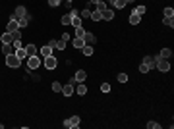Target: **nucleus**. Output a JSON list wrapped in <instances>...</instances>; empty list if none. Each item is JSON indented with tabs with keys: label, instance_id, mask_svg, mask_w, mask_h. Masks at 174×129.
<instances>
[{
	"label": "nucleus",
	"instance_id": "5701e85b",
	"mask_svg": "<svg viewBox=\"0 0 174 129\" xmlns=\"http://www.w3.org/2000/svg\"><path fill=\"white\" fill-rule=\"evenodd\" d=\"M77 95H81V97H83L85 93H87V87H85L83 83H77V91H76Z\"/></svg>",
	"mask_w": 174,
	"mask_h": 129
},
{
	"label": "nucleus",
	"instance_id": "a18cd8bd",
	"mask_svg": "<svg viewBox=\"0 0 174 129\" xmlns=\"http://www.w3.org/2000/svg\"><path fill=\"white\" fill-rule=\"evenodd\" d=\"M103 2H108V4H112V0H103Z\"/></svg>",
	"mask_w": 174,
	"mask_h": 129
},
{
	"label": "nucleus",
	"instance_id": "de8ad7c7",
	"mask_svg": "<svg viewBox=\"0 0 174 129\" xmlns=\"http://www.w3.org/2000/svg\"><path fill=\"white\" fill-rule=\"evenodd\" d=\"M60 2H62V0H60Z\"/></svg>",
	"mask_w": 174,
	"mask_h": 129
},
{
	"label": "nucleus",
	"instance_id": "4c0bfd02",
	"mask_svg": "<svg viewBox=\"0 0 174 129\" xmlns=\"http://www.w3.org/2000/svg\"><path fill=\"white\" fill-rule=\"evenodd\" d=\"M79 18H87V20H89V18H91V10H87V8H85L83 12H81V16H79Z\"/></svg>",
	"mask_w": 174,
	"mask_h": 129
},
{
	"label": "nucleus",
	"instance_id": "c756f323",
	"mask_svg": "<svg viewBox=\"0 0 174 129\" xmlns=\"http://www.w3.org/2000/svg\"><path fill=\"white\" fill-rule=\"evenodd\" d=\"M83 35H85V29H83V27H76V37L83 39Z\"/></svg>",
	"mask_w": 174,
	"mask_h": 129
},
{
	"label": "nucleus",
	"instance_id": "a878e982",
	"mask_svg": "<svg viewBox=\"0 0 174 129\" xmlns=\"http://www.w3.org/2000/svg\"><path fill=\"white\" fill-rule=\"evenodd\" d=\"M60 23H62V25H72V16H70V14H68V16H62Z\"/></svg>",
	"mask_w": 174,
	"mask_h": 129
},
{
	"label": "nucleus",
	"instance_id": "20e7f679",
	"mask_svg": "<svg viewBox=\"0 0 174 129\" xmlns=\"http://www.w3.org/2000/svg\"><path fill=\"white\" fill-rule=\"evenodd\" d=\"M43 66H45L46 70H54L58 66V60L54 56H46V58H43Z\"/></svg>",
	"mask_w": 174,
	"mask_h": 129
},
{
	"label": "nucleus",
	"instance_id": "bb28decb",
	"mask_svg": "<svg viewBox=\"0 0 174 129\" xmlns=\"http://www.w3.org/2000/svg\"><path fill=\"white\" fill-rule=\"evenodd\" d=\"M95 6H97V12H101V14H103L104 10H106V2H103V0H101V2H97Z\"/></svg>",
	"mask_w": 174,
	"mask_h": 129
},
{
	"label": "nucleus",
	"instance_id": "ddd939ff",
	"mask_svg": "<svg viewBox=\"0 0 174 129\" xmlns=\"http://www.w3.org/2000/svg\"><path fill=\"white\" fill-rule=\"evenodd\" d=\"M143 64L147 66L149 70H153L155 66H157V62H155V58H153V56H145V58H143Z\"/></svg>",
	"mask_w": 174,
	"mask_h": 129
},
{
	"label": "nucleus",
	"instance_id": "49530a36",
	"mask_svg": "<svg viewBox=\"0 0 174 129\" xmlns=\"http://www.w3.org/2000/svg\"><path fill=\"white\" fill-rule=\"evenodd\" d=\"M66 2H68V4H70V2H72V0H66Z\"/></svg>",
	"mask_w": 174,
	"mask_h": 129
},
{
	"label": "nucleus",
	"instance_id": "a19ab883",
	"mask_svg": "<svg viewBox=\"0 0 174 129\" xmlns=\"http://www.w3.org/2000/svg\"><path fill=\"white\" fill-rule=\"evenodd\" d=\"M58 4H60V0H48V6H52V8H56Z\"/></svg>",
	"mask_w": 174,
	"mask_h": 129
},
{
	"label": "nucleus",
	"instance_id": "393cba45",
	"mask_svg": "<svg viewBox=\"0 0 174 129\" xmlns=\"http://www.w3.org/2000/svg\"><path fill=\"white\" fill-rule=\"evenodd\" d=\"M159 56H161V58H170V56H172V50H170V48H162Z\"/></svg>",
	"mask_w": 174,
	"mask_h": 129
},
{
	"label": "nucleus",
	"instance_id": "58836bf2",
	"mask_svg": "<svg viewBox=\"0 0 174 129\" xmlns=\"http://www.w3.org/2000/svg\"><path fill=\"white\" fill-rule=\"evenodd\" d=\"M147 71H149V68L141 62V64H139V73H147Z\"/></svg>",
	"mask_w": 174,
	"mask_h": 129
},
{
	"label": "nucleus",
	"instance_id": "f03ea898",
	"mask_svg": "<svg viewBox=\"0 0 174 129\" xmlns=\"http://www.w3.org/2000/svg\"><path fill=\"white\" fill-rule=\"evenodd\" d=\"M79 123H81L79 116H72V118H68V120L64 122V127H68V129H74V127H79Z\"/></svg>",
	"mask_w": 174,
	"mask_h": 129
},
{
	"label": "nucleus",
	"instance_id": "e433bc0d",
	"mask_svg": "<svg viewBox=\"0 0 174 129\" xmlns=\"http://www.w3.org/2000/svg\"><path fill=\"white\" fill-rule=\"evenodd\" d=\"M164 16H166V18H172L174 10H172V8H164Z\"/></svg>",
	"mask_w": 174,
	"mask_h": 129
},
{
	"label": "nucleus",
	"instance_id": "473e14b6",
	"mask_svg": "<svg viewBox=\"0 0 174 129\" xmlns=\"http://www.w3.org/2000/svg\"><path fill=\"white\" fill-rule=\"evenodd\" d=\"M161 127V123H157V122H149L147 123V129H159Z\"/></svg>",
	"mask_w": 174,
	"mask_h": 129
},
{
	"label": "nucleus",
	"instance_id": "c03bdc74",
	"mask_svg": "<svg viewBox=\"0 0 174 129\" xmlns=\"http://www.w3.org/2000/svg\"><path fill=\"white\" fill-rule=\"evenodd\" d=\"M91 4H97V2H101V0H89Z\"/></svg>",
	"mask_w": 174,
	"mask_h": 129
},
{
	"label": "nucleus",
	"instance_id": "f257e3e1",
	"mask_svg": "<svg viewBox=\"0 0 174 129\" xmlns=\"http://www.w3.org/2000/svg\"><path fill=\"white\" fill-rule=\"evenodd\" d=\"M25 60H27V70H37L39 66H41V62H43L39 56H27Z\"/></svg>",
	"mask_w": 174,
	"mask_h": 129
},
{
	"label": "nucleus",
	"instance_id": "aec40b11",
	"mask_svg": "<svg viewBox=\"0 0 174 129\" xmlns=\"http://www.w3.org/2000/svg\"><path fill=\"white\" fill-rule=\"evenodd\" d=\"M81 52H83V56H93V46H91V45H85L83 48H81Z\"/></svg>",
	"mask_w": 174,
	"mask_h": 129
},
{
	"label": "nucleus",
	"instance_id": "39448f33",
	"mask_svg": "<svg viewBox=\"0 0 174 129\" xmlns=\"http://www.w3.org/2000/svg\"><path fill=\"white\" fill-rule=\"evenodd\" d=\"M157 68H159V71H168L170 70V62H168V58H159L157 60Z\"/></svg>",
	"mask_w": 174,
	"mask_h": 129
},
{
	"label": "nucleus",
	"instance_id": "6e6552de",
	"mask_svg": "<svg viewBox=\"0 0 174 129\" xmlns=\"http://www.w3.org/2000/svg\"><path fill=\"white\" fill-rule=\"evenodd\" d=\"M0 41H2V45H12L14 43V37H12V33H2V37H0Z\"/></svg>",
	"mask_w": 174,
	"mask_h": 129
},
{
	"label": "nucleus",
	"instance_id": "4468645a",
	"mask_svg": "<svg viewBox=\"0 0 174 129\" xmlns=\"http://www.w3.org/2000/svg\"><path fill=\"white\" fill-rule=\"evenodd\" d=\"M29 21H31V16H23V18H19V20H18L19 29H21V27H27V25H29Z\"/></svg>",
	"mask_w": 174,
	"mask_h": 129
},
{
	"label": "nucleus",
	"instance_id": "f8f14e48",
	"mask_svg": "<svg viewBox=\"0 0 174 129\" xmlns=\"http://www.w3.org/2000/svg\"><path fill=\"white\" fill-rule=\"evenodd\" d=\"M74 77H76V81H77V83H83L85 79H87V73H85L83 70H77V71H76V75H74Z\"/></svg>",
	"mask_w": 174,
	"mask_h": 129
},
{
	"label": "nucleus",
	"instance_id": "c9c22d12",
	"mask_svg": "<svg viewBox=\"0 0 174 129\" xmlns=\"http://www.w3.org/2000/svg\"><path fill=\"white\" fill-rule=\"evenodd\" d=\"M135 12L139 14V16H143V14L147 12V8H145V6H137V8H135Z\"/></svg>",
	"mask_w": 174,
	"mask_h": 129
},
{
	"label": "nucleus",
	"instance_id": "6ab92c4d",
	"mask_svg": "<svg viewBox=\"0 0 174 129\" xmlns=\"http://www.w3.org/2000/svg\"><path fill=\"white\" fill-rule=\"evenodd\" d=\"M72 45L76 46V48H83V46H85V41H83V39H79V37H76V39H74V43H72Z\"/></svg>",
	"mask_w": 174,
	"mask_h": 129
},
{
	"label": "nucleus",
	"instance_id": "79ce46f5",
	"mask_svg": "<svg viewBox=\"0 0 174 129\" xmlns=\"http://www.w3.org/2000/svg\"><path fill=\"white\" fill-rule=\"evenodd\" d=\"M56 43H58L56 39H52V41H48V46H50L52 50H54V48H56Z\"/></svg>",
	"mask_w": 174,
	"mask_h": 129
},
{
	"label": "nucleus",
	"instance_id": "c85d7f7f",
	"mask_svg": "<svg viewBox=\"0 0 174 129\" xmlns=\"http://www.w3.org/2000/svg\"><path fill=\"white\" fill-rule=\"evenodd\" d=\"M162 23L168 25V27H174V18H166V16H164V18H162Z\"/></svg>",
	"mask_w": 174,
	"mask_h": 129
},
{
	"label": "nucleus",
	"instance_id": "37998d69",
	"mask_svg": "<svg viewBox=\"0 0 174 129\" xmlns=\"http://www.w3.org/2000/svg\"><path fill=\"white\" fill-rule=\"evenodd\" d=\"M62 41H66V43H68V41H70V35H68V33H64V35H62Z\"/></svg>",
	"mask_w": 174,
	"mask_h": 129
},
{
	"label": "nucleus",
	"instance_id": "f3484780",
	"mask_svg": "<svg viewBox=\"0 0 174 129\" xmlns=\"http://www.w3.org/2000/svg\"><path fill=\"white\" fill-rule=\"evenodd\" d=\"M25 52H27V56H37V46H33V45H27L25 46Z\"/></svg>",
	"mask_w": 174,
	"mask_h": 129
},
{
	"label": "nucleus",
	"instance_id": "7c9ffc66",
	"mask_svg": "<svg viewBox=\"0 0 174 129\" xmlns=\"http://www.w3.org/2000/svg\"><path fill=\"white\" fill-rule=\"evenodd\" d=\"M64 48H66V41L60 39V41L56 43V50H64Z\"/></svg>",
	"mask_w": 174,
	"mask_h": 129
},
{
	"label": "nucleus",
	"instance_id": "1a4fd4ad",
	"mask_svg": "<svg viewBox=\"0 0 174 129\" xmlns=\"http://www.w3.org/2000/svg\"><path fill=\"white\" fill-rule=\"evenodd\" d=\"M19 25H18V20H10L8 21V25H6V31L8 33H14V31H18Z\"/></svg>",
	"mask_w": 174,
	"mask_h": 129
},
{
	"label": "nucleus",
	"instance_id": "412c9836",
	"mask_svg": "<svg viewBox=\"0 0 174 129\" xmlns=\"http://www.w3.org/2000/svg\"><path fill=\"white\" fill-rule=\"evenodd\" d=\"M89 20H93V21H101V20H103V14L95 10V12H91V18H89Z\"/></svg>",
	"mask_w": 174,
	"mask_h": 129
},
{
	"label": "nucleus",
	"instance_id": "423d86ee",
	"mask_svg": "<svg viewBox=\"0 0 174 129\" xmlns=\"http://www.w3.org/2000/svg\"><path fill=\"white\" fill-rule=\"evenodd\" d=\"M23 16H27L25 6H18L16 8V12H14V16H12V20H19V18H23Z\"/></svg>",
	"mask_w": 174,
	"mask_h": 129
},
{
	"label": "nucleus",
	"instance_id": "cd10ccee",
	"mask_svg": "<svg viewBox=\"0 0 174 129\" xmlns=\"http://www.w3.org/2000/svg\"><path fill=\"white\" fill-rule=\"evenodd\" d=\"M2 54H4V56L12 54V45H2Z\"/></svg>",
	"mask_w": 174,
	"mask_h": 129
},
{
	"label": "nucleus",
	"instance_id": "b1692460",
	"mask_svg": "<svg viewBox=\"0 0 174 129\" xmlns=\"http://www.w3.org/2000/svg\"><path fill=\"white\" fill-rule=\"evenodd\" d=\"M72 25L74 27H81V18H79V16H72Z\"/></svg>",
	"mask_w": 174,
	"mask_h": 129
},
{
	"label": "nucleus",
	"instance_id": "a211bd4d",
	"mask_svg": "<svg viewBox=\"0 0 174 129\" xmlns=\"http://www.w3.org/2000/svg\"><path fill=\"white\" fill-rule=\"evenodd\" d=\"M112 18H114V12H112V10H108V8H106V10H104V12H103V20L110 21V20H112Z\"/></svg>",
	"mask_w": 174,
	"mask_h": 129
},
{
	"label": "nucleus",
	"instance_id": "0eeeda50",
	"mask_svg": "<svg viewBox=\"0 0 174 129\" xmlns=\"http://www.w3.org/2000/svg\"><path fill=\"white\" fill-rule=\"evenodd\" d=\"M83 41H85V45H91V46H93V45L97 43V37L93 35V33H87V31H85V35H83Z\"/></svg>",
	"mask_w": 174,
	"mask_h": 129
},
{
	"label": "nucleus",
	"instance_id": "9b49d317",
	"mask_svg": "<svg viewBox=\"0 0 174 129\" xmlns=\"http://www.w3.org/2000/svg\"><path fill=\"white\" fill-rule=\"evenodd\" d=\"M139 21H141V16H139V14L134 10V12L130 14V23H132V25H137Z\"/></svg>",
	"mask_w": 174,
	"mask_h": 129
},
{
	"label": "nucleus",
	"instance_id": "2eb2a0df",
	"mask_svg": "<svg viewBox=\"0 0 174 129\" xmlns=\"http://www.w3.org/2000/svg\"><path fill=\"white\" fill-rule=\"evenodd\" d=\"M16 56H18L19 60H25V58H27V52H25V46H19V48H16Z\"/></svg>",
	"mask_w": 174,
	"mask_h": 129
},
{
	"label": "nucleus",
	"instance_id": "4be33fe9",
	"mask_svg": "<svg viewBox=\"0 0 174 129\" xmlns=\"http://www.w3.org/2000/svg\"><path fill=\"white\" fill-rule=\"evenodd\" d=\"M128 4V0H112V6L114 8H124Z\"/></svg>",
	"mask_w": 174,
	"mask_h": 129
},
{
	"label": "nucleus",
	"instance_id": "f704fd0d",
	"mask_svg": "<svg viewBox=\"0 0 174 129\" xmlns=\"http://www.w3.org/2000/svg\"><path fill=\"white\" fill-rule=\"evenodd\" d=\"M12 37H14V41H21V31H19V29H18V31H14Z\"/></svg>",
	"mask_w": 174,
	"mask_h": 129
},
{
	"label": "nucleus",
	"instance_id": "dca6fc26",
	"mask_svg": "<svg viewBox=\"0 0 174 129\" xmlns=\"http://www.w3.org/2000/svg\"><path fill=\"white\" fill-rule=\"evenodd\" d=\"M41 56H43V58H46V56H52V48H50L48 45H45L43 48H41Z\"/></svg>",
	"mask_w": 174,
	"mask_h": 129
},
{
	"label": "nucleus",
	"instance_id": "9d476101",
	"mask_svg": "<svg viewBox=\"0 0 174 129\" xmlns=\"http://www.w3.org/2000/svg\"><path fill=\"white\" fill-rule=\"evenodd\" d=\"M74 93H76V91H74V85H72V83H68V85L62 87V95H64V97H72Z\"/></svg>",
	"mask_w": 174,
	"mask_h": 129
},
{
	"label": "nucleus",
	"instance_id": "ea45409f",
	"mask_svg": "<svg viewBox=\"0 0 174 129\" xmlns=\"http://www.w3.org/2000/svg\"><path fill=\"white\" fill-rule=\"evenodd\" d=\"M101 91H103V93H110V85L108 83H103V85H101Z\"/></svg>",
	"mask_w": 174,
	"mask_h": 129
},
{
	"label": "nucleus",
	"instance_id": "2f4dec72",
	"mask_svg": "<svg viewBox=\"0 0 174 129\" xmlns=\"http://www.w3.org/2000/svg\"><path fill=\"white\" fill-rule=\"evenodd\" d=\"M52 91H54V93H60V91H62V85L58 83V81H54V83H52Z\"/></svg>",
	"mask_w": 174,
	"mask_h": 129
},
{
	"label": "nucleus",
	"instance_id": "7ed1b4c3",
	"mask_svg": "<svg viewBox=\"0 0 174 129\" xmlns=\"http://www.w3.org/2000/svg\"><path fill=\"white\" fill-rule=\"evenodd\" d=\"M6 64H8V68H18V66L21 64V60H19L18 56L12 52V54H8V56H6Z\"/></svg>",
	"mask_w": 174,
	"mask_h": 129
},
{
	"label": "nucleus",
	"instance_id": "72a5a7b5",
	"mask_svg": "<svg viewBox=\"0 0 174 129\" xmlns=\"http://www.w3.org/2000/svg\"><path fill=\"white\" fill-rule=\"evenodd\" d=\"M118 81H120V83H126V81H128V75H126V73H118Z\"/></svg>",
	"mask_w": 174,
	"mask_h": 129
}]
</instances>
